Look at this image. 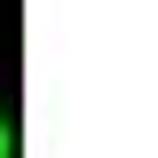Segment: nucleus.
<instances>
[{
	"instance_id": "f257e3e1",
	"label": "nucleus",
	"mask_w": 158,
	"mask_h": 158,
	"mask_svg": "<svg viewBox=\"0 0 158 158\" xmlns=\"http://www.w3.org/2000/svg\"><path fill=\"white\" fill-rule=\"evenodd\" d=\"M0 158H8V118H0Z\"/></svg>"
}]
</instances>
